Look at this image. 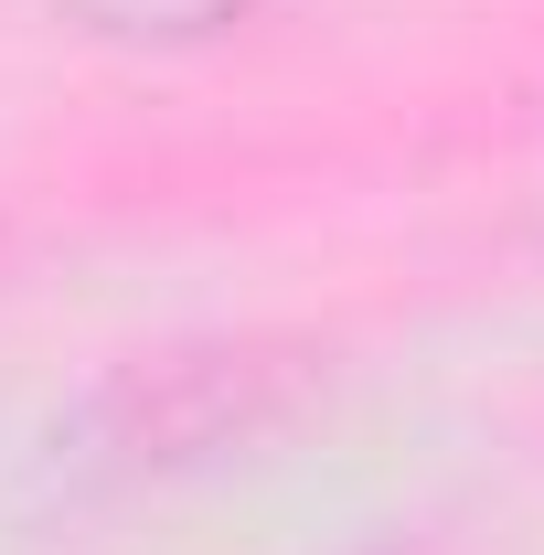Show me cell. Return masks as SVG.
Wrapping results in <instances>:
<instances>
[{"instance_id": "6da1fadb", "label": "cell", "mask_w": 544, "mask_h": 555, "mask_svg": "<svg viewBox=\"0 0 544 555\" xmlns=\"http://www.w3.org/2000/svg\"><path fill=\"white\" fill-rule=\"evenodd\" d=\"M54 11L107 33V43H204L224 22H246L257 0H54Z\"/></svg>"}]
</instances>
